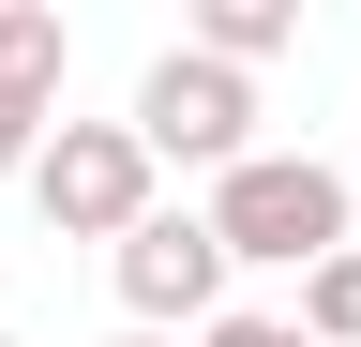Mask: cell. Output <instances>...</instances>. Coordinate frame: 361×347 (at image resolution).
Returning a JSON list of instances; mask_svg holds the SVG:
<instances>
[{"mask_svg":"<svg viewBox=\"0 0 361 347\" xmlns=\"http://www.w3.org/2000/svg\"><path fill=\"white\" fill-rule=\"evenodd\" d=\"M211 242H226V272H316V257H346V166H316V151H241L211 182Z\"/></svg>","mask_w":361,"mask_h":347,"instance_id":"6da1fadb","label":"cell"},{"mask_svg":"<svg viewBox=\"0 0 361 347\" xmlns=\"http://www.w3.org/2000/svg\"><path fill=\"white\" fill-rule=\"evenodd\" d=\"M151 182H166V166L135 151V121H45V151H30V211H45L61 242H106V257L166 211Z\"/></svg>","mask_w":361,"mask_h":347,"instance_id":"7a4b0ae2","label":"cell"},{"mask_svg":"<svg viewBox=\"0 0 361 347\" xmlns=\"http://www.w3.org/2000/svg\"><path fill=\"white\" fill-rule=\"evenodd\" d=\"M135 151H151V166H211V182H226V166L256 151V76L166 46L151 76H135Z\"/></svg>","mask_w":361,"mask_h":347,"instance_id":"3957f363","label":"cell"},{"mask_svg":"<svg viewBox=\"0 0 361 347\" xmlns=\"http://www.w3.org/2000/svg\"><path fill=\"white\" fill-rule=\"evenodd\" d=\"M121 317H135V332H211V317H226V242H211V211H151V227L121 242Z\"/></svg>","mask_w":361,"mask_h":347,"instance_id":"277c9868","label":"cell"},{"mask_svg":"<svg viewBox=\"0 0 361 347\" xmlns=\"http://www.w3.org/2000/svg\"><path fill=\"white\" fill-rule=\"evenodd\" d=\"M61 76H75V30L45 16V0H0V121H16V136L61 121Z\"/></svg>","mask_w":361,"mask_h":347,"instance_id":"5b68a950","label":"cell"},{"mask_svg":"<svg viewBox=\"0 0 361 347\" xmlns=\"http://www.w3.org/2000/svg\"><path fill=\"white\" fill-rule=\"evenodd\" d=\"M196 61H226V76H256V61H286L301 46V16L286 0H196V30H180Z\"/></svg>","mask_w":361,"mask_h":347,"instance_id":"8992f818","label":"cell"},{"mask_svg":"<svg viewBox=\"0 0 361 347\" xmlns=\"http://www.w3.org/2000/svg\"><path fill=\"white\" fill-rule=\"evenodd\" d=\"M301 347H361V242L301 272Z\"/></svg>","mask_w":361,"mask_h":347,"instance_id":"52a82bcc","label":"cell"},{"mask_svg":"<svg viewBox=\"0 0 361 347\" xmlns=\"http://www.w3.org/2000/svg\"><path fill=\"white\" fill-rule=\"evenodd\" d=\"M196 347H301V317H211Z\"/></svg>","mask_w":361,"mask_h":347,"instance_id":"ba28073f","label":"cell"},{"mask_svg":"<svg viewBox=\"0 0 361 347\" xmlns=\"http://www.w3.org/2000/svg\"><path fill=\"white\" fill-rule=\"evenodd\" d=\"M30 151H45V136H16V121H0V182H30Z\"/></svg>","mask_w":361,"mask_h":347,"instance_id":"9c48e42d","label":"cell"},{"mask_svg":"<svg viewBox=\"0 0 361 347\" xmlns=\"http://www.w3.org/2000/svg\"><path fill=\"white\" fill-rule=\"evenodd\" d=\"M121 347H180V332H121Z\"/></svg>","mask_w":361,"mask_h":347,"instance_id":"30bf717a","label":"cell"},{"mask_svg":"<svg viewBox=\"0 0 361 347\" xmlns=\"http://www.w3.org/2000/svg\"><path fill=\"white\" fill-rule=\"evenodd\" d=\"M0 347H16V332H0Z\"/></svg>","mask_w":361,"mask_h":347,"instance_id":"8fae6325","label":"cell"}]
</instances>
